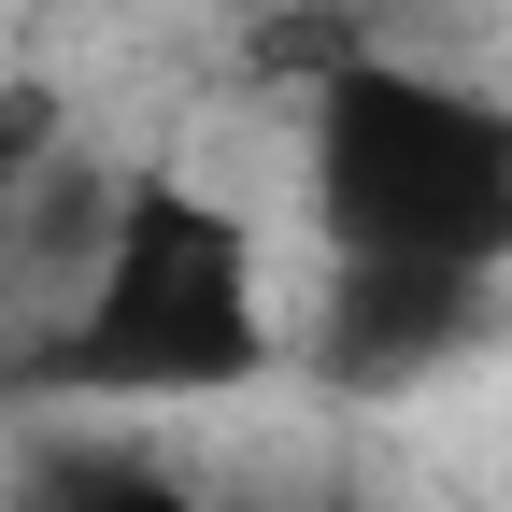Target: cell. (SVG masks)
<instances>
[{
  "mask_svg": "<svg viewBox=\"0 0 512 512\" xmlns=\"http://www.w3.org/2000/svg\"><path fill=\"white\" fill-rule=\"evenodd\" d=\"M29 512H200V484L128 427H57L29 456Z\"/></svg>",
  "mask_w": 512,
  "mask_h": 512,
  "instance_id": "cell-4",
  "label": "cell"
},
{
  "mask_svg": "<svg viewBox=\"0 0 512 512\" xmlns=\"http://www.w3.org/2000/svg\"><path fill=\"white\" fill-rule=\"evenodd\" d=\"M313 214L328 256H456L512 271V100L427 57H328L313 86Z\"/></svg>",
  "mask_w": 512,
  "mask_h": 512,
  "instance_id": "cell-1",
  "label": "cell"
},
{
  "mask_svg": "<svg viewBox=\"0 0 512 512\" xmlns=\"http://www.w3.org/2000/svg\"><path fill=\"white\" fill-rule=\"evenodd\" d=\"M498 342V271H456V256H342L328 271V370L399 399V384H441Z\"/></svg>",
  "mask_w": 512,
  "mask_h": 512,
  "instance_id": "cell-3",
  "label": "cell"
},
{
  "mask_svg": "<svg viewBox=\"0 0 512 512\" xmlns=\"http://www.w3.org/2000/svg\"><path fill=\"white\" fill-rule=\"evenodd\" d=\"M256 356H271V328H256L242 214H214L171 171H128L100 271L57 299V384H86V399H200V384H242Z\"/></svg>",
  "mask_w": 512,
  "mask_h": 512,
  "instance_id": "cell-2",
  "label": "cell"
}]
</instances>
